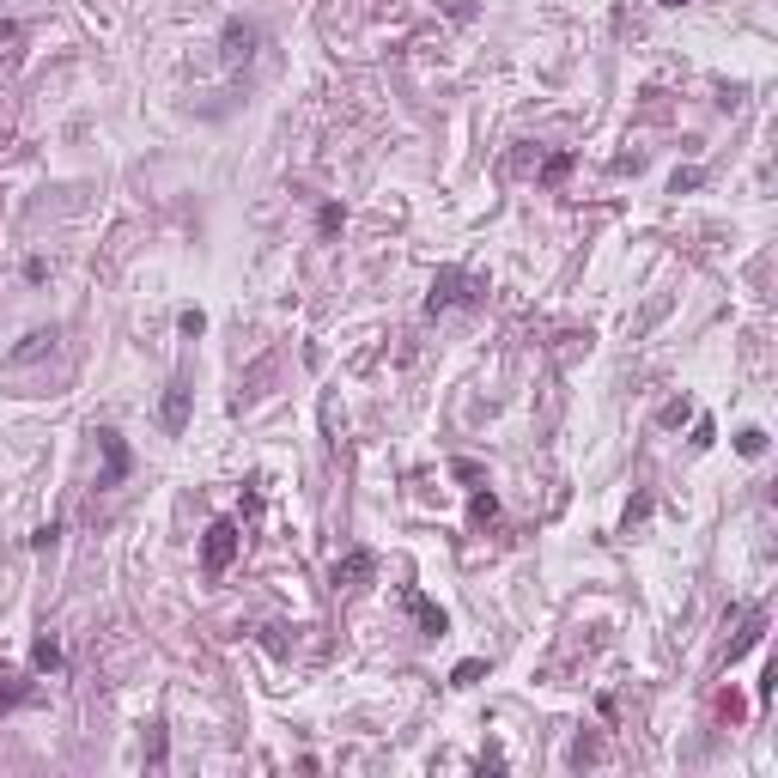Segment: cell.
<instances>
[{
  "label": "cell",
  "instance_id": "obj_9",
  "mask_svg": "<svg viewBox=\"0 0 778 778\" xmlns=\"http://www.w3.org/2000/svg\"><path fill=\"white\" fill-rule=\"evenodd\" d=\"M408 608H414V614H420V627H426V639H438V633H444V627H450V620H444V608H432V602H426V596H408Z\"/></svg>",
  "mask_w": 778,
  "mask_h": 778
},
{
  "label": "cell",
  "instance_id": "obj_7",
  "mask_svg": "<svg viewBox=\"0 0 778 778\" xmlns=\"http://www.w3.org/2000/svg\"><path fill=\"white\" fill-rule=\"evenodd\" d=\"M760 639H766V614H760V608H754V614H748V620H742V633H736V639H730V651H724V663H736V657H748V651H754V645H760Z\"/></svg>",
  "mask_w": 778,
  "mask_h": 778
},
{
  "label": "cell",
  "instance_id": "obj_12",
  "mask_svg": "<svg viewBox=\"0 0 778 778\" xmlns=\"http://www.w3.org/2000/svg\"><path fill=\"white\" fill-rule=\"evenodd\" d=\"M736 450H742V456H760V450H766V432H760V426H742V432H736Z\"/></svg>",
  "mask_w": 778,
  "mask_h": 778
},
{
  "label": "cell",
  "instance_id": "obj_1",
  "mask_svg": "<svg viewBox=\"0 0 778 778\" xmlns=\"http://www.w3.org/2000/svg\"><path fill=\"white\" fill-rule=\"evenodd\" d=\"M481 292H487V280L462 274V268H438V280H432V298H426V310H432V317H444V310L481 304Z\"/></svg>",
  "mask_w": 778,
  "mask_h": 778
},
{
  "label": "cell",
  "instance_id": "obj_19",
  "mask_svg": "<svg viewBox=\"0 0 778 778\" xmlns=\"http://www.w3.org/2000/svg\"><path fill=\"white\" fill-rule=\"evenodd\" d=\"M19 699H25L19 687H0V712H13V706H19Z\"/></svg>",
  "mask_w": 778,
  "mask_h": 778
},
{
  "label": "cell",
  "instance_id": "obj_6",
  "mask_svg": "<svg viewBox=\"0 0 778 778\" xmlns=\"http://www.w3.org/2000/svg\"><path fill=\"white\" fill-rule=\"evenodd\" d=\"M219 55H225V67H244V61L256 55V25L231 19V25H225V43H219Z\"/></svg>",
  "mask_w": 778,
  "mask_h": 778
},
{
  "label": "cell",
  "instance_id": "obj_15",
  "mask_svg": "<svg viewBox=\"0 0 778 778\" xmlns=\"http://www.w3.org/2000/svg\"><path fill=\"white\" fill-rule=\"evenodd\" d=\"M566 165H572V152H554V159L541 165V183H560V177H566Z\"/></svg>",
  "mask_w": 778,
  "mask_h": 778
},
{
  "label": "cell",
  "instance_id": "obj_14",
  "mask_svg": "<svg viewBox=\"0 0 778 778\" xmlns=\"http://www.w3.org/2000/svg\"><path fill=\"white\" fill-rule=\"evenodd\" d=\"M469 517H475V523H493V517H499V499H493V493H475Z\"/></svg>",
  "mask_w": 778,
  "mask_h": 778
},
{
  "label": "cell",
  "instance_id": "obj_11",
  "mask_svg": "<svg viewBox=\"0 0 778 778\" xmlns=\"http://www.w3.org/2000/svg\"><path fill=\"white\" fill-rule=\"evenodd\" d=\"M146 766H152V772H165V724H152V730H146Z\"/></svg>",
  "mask_w": 778,
  "mask_h": 778
},
{
  "label": "cell",
  "instance_id": "obj_13",
  "mask_svg": "<svg viewBox=\"0 0 778 778\" xmlns=\"http://www.w3.org/2000/svg\"><path fill=\"white\" fill-rule=\"evenodd\" d=\"M481 675H487V663H481V657H469V663H456V675H450V681H456V687H475Z\"/></svg>",
  "mask_w": 778,
  "mask_h": 778
},
{
  "label": "cell",
  "instance_id": "obj_18",
  "mask_svg": "<svg viewBox=\"0 0 778 778\" xmlns=\"http://www.w3.org/2000/svg\"><path fill=\"white\" fill-rule=\"evenodd\" d=\"M177 329H183V335H201V329H207V317H201V310H183V317H177Z\"/></svg>",
  "mask_w": 778,
  "mask_h": 778
},
{
  "label": "cell",
  "instance_id": "obj_4",
  "mask_svg": "<svg viewBox=\"0 0 778 778\" xmlns=\"http://www.w3.org/2000/svg\"><path fill=\"white\" fill-rule=\"evenodd\" d=\"M98 450H104V475H98V487H122V475H128L122 432H116V426H98Z\"/></svg>",
  "mask_w": 778,
  "mask_h": 778
},
{
  "label": "cell",
  "instance_id": "obj_17",
  "mask_svg": "<svg viewBox=\"0 0 778 778\" xmlns=\"http://www.w3.org/2000/svg\"><path fill=\"white\" fill-rule=\"evenodd\" d=\"M262 645H268L274 657H286V627H262Z\"/></svg>",
  "mask_w": 778,
  "mask_h": 778
},
{
  "label": "cell",
  "instance_id": "obj_21",
  "mask_svg": "<svg viewBox=\"0 0 778 778\" xmlns=\"http://www.w3.org/2000/svg\"><path fill=\"white\" fill-rule=\"evenodd\" d=\"M657 7H687V0H657Z\"/></svg>",
  "mask_w": 778,
  "mask_h": 778
},
{
  "label": "cell",
  "instance_id": "obj_16",
  "mask_svg": "<svg viewBox=\"0 0 778 778\" xmlns=\"http://www.w3.org/2000/svg\"><path fill=\"white\" fill-rule=\"evenodd\" d=\"M687 414H693V402H687V396H681V402H669V408H663V426H681V420H687Z\"/></svg>",
  "mask_w": 778,
  "mask_h": 778
},
{
  "label": "cell",
  "instance_id": "obj_2",
  "mask_svg": "<svg viewBox=\"0 0 778 778\" xmlns=\"http://www.w3.org/2000/svg\"><path fill=\"white\" fill-rule=\"evenodd\" d=\"M238 548H244V529L238 523H207V535H201V572L207 578H225V566L238 560Z\"/></svg>",
  "mask_w": 778,
  "mask_h": 778
},
{
  "label": "cell",
  "instance_id": "obj_8",
  "mask_svg": "<svg viewBox=\"0 0 778 778\" xmlns=\"http://www.w3.org/2000/svg\"><path fill=\"white\" fill-rule=\"evenodd\" d=\"M49 347H55V329H31V335H25V341L7 353V359H13V365H31V359H43Z\"/></svg>",
  "mask_w": 778,
  "mask_h": 778
},
{
  "label": "cell",
  "instance_id": "obj_10",
  "mask_svg": "<svg viewBox=\"0 0 778 778\" xmlns=\"http://www.w3.org/2000/svg\"><path fill=\"white\" fill-rule=\"evenodd\" d=\"M31 663H37V669H43V675H55V669H61V645H55V639H49V633H43V639H37V645H31Z\"/></svg>",
  "mask_w": 778,
  "mask_h": 778
},
{
  "label": "cell",
  "instance_id": "obj_20",
  "mask_svg": "<svg viewBox=\"0 0 778 778\" xmlns=\"http://www.w3.org/2000/svg\"><path fill=\"white\" fill-rule=\"evenodd\" d=\"M13 37H19V25H13V19H0V43H13Z\"/></svg>",
  "mask_w": 778,
  "mask_h": 778
},
{
  "label": "cell",
  "instance_id": "obj_3",
  "mask_svg": "<svg viewBox=\"0 0 778 778\" xmlns=\"http://www.w3.org/2000/svg\"><path fill=\"white\" fill-rule=\"evenodd\" d=\"M189 377H171V389H165V402H159V426L171 432V438H183V426H189Z\"/></svg>",
  "mask_w": 778,
  "mask_h": 778
},
{
  "label": "cell",
  "instance_id": "obj_5",
  "mask_svg": "<svg viewBox=\"0 0 778 778\" xmlns=\"http://www.w3.org/2000/svg\"><path fill=\"white\" fill-rule=\"evenodd\" d=\"M371 572H377V554H371V548H353L347 560H335V572H329V584H335V590H353V584H365Z\"/></svg>",
  "mask_w": 778,
  "mask_h": 778
}]
</instances>
